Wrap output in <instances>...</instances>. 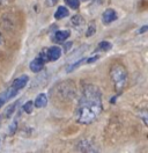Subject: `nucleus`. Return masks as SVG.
I'll return each mask as SVG.
<instances>
[{
	"label": "nucleus",
	"mask_w": 148,
	"mask_h": 153,
	"mask_svg": "<svg viewBox=\"0 0 148 153\" xmlns=\"http://www.w3.org/2000/svg\"><path fill=\"white\" fill-rule=\"evenodd\" d=\"M102 93L100 88L94 85H86L82 89V95L76 110V121L81 124H89L101 114Z\"/></svg>",
	"instance_id": "obj_1"
},
{
	"label": "nucleus",
	"mask_w": 148,
	"mask_h": 153,
	"mask_svg": "<svg viewBox=\"0 0 148 153\" xmlns=\"http://www.w3.org/2000/svg\"><path fill=\"white\" fill-rule=\"evenodd\" d=\"M110 78L116 91H123L127 85V71L121 64H115L110 70Z\"/></svg>",
	"instance_id": "obj_2"
},
{
	"label": "nucleus",
	"mask_w": 148,
	"mask_h": 153,
	"mask_svg": "<svg viewBox=\"0 0 148 153\" xmlns=\"http://www.w3.org/2000/svg\"><path fill=\"white\" fill-rule=\"evenodd\" d=\"M46 55H47V60L55 62L61 56V49L58 47H51L49 50H46Z\"/></svg>",
	"instance_id": "obj_3"
},
{
	"label": "nucleus",
	"mask_w": 148,
	"mask_h": 153,
	"mask_svg": "<svg viewBox=\"0 0 148 153\" xmlns=\"http://www.w3.org/2000/svg\"><path fill=\"white\" fill-rule=\"evenodd\" d=\"M117 19V13L113 10H107L102 15V21L104 25H109Z\"/></svg>",
	"instance_id": "obj_4"
},
{
	"label": "nucleus",
	"mask_w": 148,
	"mask_h": 153,
	"mask_svg": "<svg viewBox=\"0 0 148 153\" xmlns=\"http://www.w3.org/2000/svg\"><path fill=\"white\" fill-rule=\"evenodd\" d=\"M44 63H45V62H44L41 57L35 58V59L30 63V70H31L33 72L37 73V72H39V71H42V70H43V67H44Z\"/></svg>",
	"instance_id": "obj_5"
},
{
	"label": "nucleus",
	"mask_w": 148,
	"mask_h": 153,
	"mask_svg": "<svg viewBox=\"0 0 148 153\" xmlns=\"http://www.w3.org/2000/svg\"><path fill=\"white\" fill-rule=\"evenodd\" d=\"M28 81H29V78L27 76H21L16 78L14 81H13V85L12 86L14 87V88H16L18 91L20 89H22L23 87H26V85L28 84Z\"/></svg>",
	"instance_id": "obj_6"
},
{
	"label": "nucleus",
	"mask_w": 148,
	"mask_h": 153,
	"mask_svg": "<svg viewBox=\"0 0 148 153\" xmlns=\"http://www.w3.org/2000/svg\"><path fill=\"white\" fill-rule=\"evenodd\" d=\"M47 105V97H46L45 94H39V95H37L36 100H35V102H34V105L36 107V108H43V107H45Z\"/></svg>",
	"instance_id": "obj_7"
},
{
	"label": "nucleus",
	"mask_w": 148,
	"mask_h": 153,
	"mask_svg": "<svg viewBox=\"0 0 148 153\" xmlns=\"http://www.w3.org/2000/svg\"><path fill=\"white\" fill-rule=\"evenodd\" d=\"M70 36V31L68 30H59V31H56L55 34V39L56 42H64L65 39H67Z\"/></svg>",
	"instance_id": "obj_8"
},
{
	"label": "nucleus",
	"mask_w": 148,
	"mask_h": 153,
	"mask_svg": "<svg viewBox=\"0 0 148 153\" xmlns=\"http://www.w3.org/2000/svg\"><path fill=\"white\" fill-rule=\"evenodd\" d=\"M70 15V12L68 10L64 7V6H60V7H58V10H56L55 13V18L57 20H60V19H64L66 16H68Z\"/></svg>",
	"instance_id": "obj_9"
},
{
	"label": "nucleus",
	"mask_w": 148,
	"mask_h": 153,
	"mask_svg": "<svg viewBox=\"0 0 148 153\" xmlns=\"http://www.w3.org/2000/svg\"><path fill=\"white\" fill-rule=\"evenodd\" d=\"M65 4L73 10H78L80 6V0H65Z\"/></svg>",
	"instance_id": "obj_10"
},
{
	"label": "nucleus",
	"mask_w": 148,
	"mask_h": 153,
	"mask_svg": "<svg viewBox=\"0 0 148 153\" xmlns=\"http://www.w3.org/2000/svg\"><path fill=\"white\" fill-rule=\"evenodd\" d=\"M8 100H9V97H8V95H7V92L1 93V94H0V108L5 105Z\"/></svg>",
	"instance_id": "obj_11"
},
{
	"label": "nucleus",
	"mask_w": 148,
	"mask_h": 153,
	"mask_svg": "<svg viewBox=\"0 0 148 153\" xmlns=\"http://www.w3.org/2000/svg\"><path fill=\"white\" fill-rule=\"evenodd\" d=\"M72 23H73L75 27H79L80 25H82L83 23V20L81 19L80 15H74V18L72 19Z\"/></svg>",
	"instance_id": "obj_12"
},
{
	"label": "nucleus",
	"mask_w": 148,
	"mask_h": 153,
	"mask_svg": "<svg viewBox=\"0 0 148 153\" xmlns=\"http://www.w3.org/2000/svg\"><path fill=\"white\" fill-rule=\"evenodd\" d=\"M16 105H18V102H15V103L10 105L8 108H7V110H6V116H7V117H10L12 114L15 111V107H16Z\"/></svg>",
	"instance_id": "obj_13"
},
{
	"label": "nucleus",
	"mask_w": 148,
	"mask_h": 153,
	"mask_svg": "<svg viewBox=\"0 0 148 153\" xmlns=\"http://www.w3.org/2000/svg\"><path fill=\"white\" fill-rule=\"evenodd\" d=\"M100 49L103 50V51H108V50L111 49V43L107 42V41H103V42L100 43Z\"/></svg>",
	"instance_id": "obj_14"
},
{
	"label": "nucleus",
	"mask_w": 148,
	"mask_h": 153,
	"mask_svg": "<svg viewBox=\"0 0 148 153\" xmlns=\"http://www.w3.org/2000/svg\"><path fill=\"white\" fill-rule=\"evenodd\" d=\"M33 107H34V103H33L31 101H28L27 103L23 105V109H24V111H26V113L30 114V113L33 111Z\"/></svg>",
	"instance_id": "obj_15"
},
{
	"label": "nucleus",
	"mask_w": 148,
	"mask_h": 153,
	"mask_svg": "<svg viewBox=\"0 0 148 153\" xmlns=\"http://www.w3.org/2000/svg\"><path fill=\"white\" fill-rule=\"evenodd\" d=\"M95 30H96V29H95V23L92 22V23H90L89 29H88V31H87V36H88V37H89V36H92V34L95 33Z\"/></svg>",
	"instance_id": "obj_16"
},
{
	"label": "nucleus",
	"mask_w": 148,
	"mask_h": 153,
	"mask_svg": "<svg viewBox=\"0 0 148 153\" xmlns=\"http://www.w3.org/2000/svg\"><path fill=\"white\" fill-rule=\"evenodd\" d=\"M57 1H58V0H47V1H46V4H47L49 6H53Z\"/></svg>",
	"instance_id": "obj_17"
},
{
	"label": "nucleus",
	"mask_w": 148,
	"mask_h": 153,
	"mask_svg": "<svg viewBox=\"0 0 148 153\" xmlns=\"http://www.w3.org/2000/svg\"><path fill=\"white\" fill-rule=\"evenodd\" d=\"M147 26H145V27H144V28H141L140 29V30H139V33H144V31H146V30H147Z\"/></svg>",
	"instance_id": "obj_18"
},
{
	"label": "nucleus",
	"mask_w": 148,
	"mask_h": 153,
	"mask_svg": "<svg viewBox=\"0 0 148 153\" xmlns=\"http://www.w3.org/2000/svg\"><path fill=\"white\" fill-rule=\"evenodd\" d=\"M2 43V36H1V34H0V44Z\"/></svg>",
	"instance_id": "obj_19"
},
{
	"label": "nucleus",
	"mask_w": 148,
	"mask_h": 153,
	"mask_svg": "<svg viewBox=\"0 0 148 153\" xmlns=\"http://www.w3.org/2000/svg\"><path fill=\"white\" fill-rule=\"evenodd\" d=\"M82 1H88V0H82Z\"/></svg>",
	"instance_id": "obj_20"
}]
</instances>
